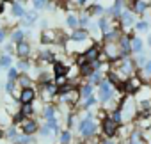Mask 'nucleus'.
<instances>
[{
  "mask_svg": "<svg viewBox=\"0 0 151 144\" xmlns=\"http://www.w3.org/2000/svg\"><path fill=\"white\" fill-rule=\"evenodd\" d=\"M78 130H80V133H82L84 137H91V135L96 132V125H94V121L91 119V116H87V117L80 123Z\"/></svg>",
  "mask_w": 151,
  "mask_h": 144,
  "instance_id": "obj_1",
  "label": "nucleus"
},
{
  "mask_svg": "<svg viewBox=\"0 0 151 144\" xmlns=\"http://www.w3.org/2000/svg\"><path fill=\"white\" fill-rule=\"evenodd\" d=\"M119 112H121V117L123 119H132L133 114H135V103L132 100H124L123 102V109Z\"/></svg>",
  "mask_w": 151,
  "mask_h": 144,
  "instance_id": "obj_2",
  "label": "nucleus"
},
{
  "mask_svg": "<svg viewBox=\"0 0 151 144\" xmlns=\"http://www.w3.org/2000/svg\"><path fill=\"white\" fill-rule=\"evenodd\" d=\"M18 98H20V103H22V105H25V103H32V100L36 98V91H34L32 87H23Z\"/></svg>",
  "mask_w": 151,
  "mask_h": 144,
  "instance_id": "obj_3",
  "label": "nucleus"
},
{
  "mask_svg": "<svg viewBox=\"0 0 151 144\" xmlns=\"http://www.w3.org/2000/svg\"><path fill=\"white\" fill-rule=\"evenodd\" d=\"M37 132V123L34 119H25L22 121V133L23 135H32Z\"/></svg>",
  "mask_w": 151,
  "mask_h": 144,
  "instance_id": "obj_4",
  "label": "nucleus"
},
{
  "mask_svg": "<svg viewBox=\"0 0 151 144\" xmlns=\"http://www.w3.org/2000/svg\"><path fill=\"white\" fill-rule=\"evenodd\" d=\"M121 87H123V91L135 93V91H139V89L142 87V84H140V78H137V77H130V80H128L124 86H121Z\"/></svg>",
  "mask_w": 151,
  "mask_h": 144,
  "instance_id": "obj_5",
  "label": "nucleus"
},
{
  "mask_svg": "<svg viewBox=\"0 0 151 144\" xmlns=\"http://www.w3.org/2000/svg\"><path fill=\"white\" fill-rule=\"evenodd\" d=\"M112 98V87L109 82H101L100 84V100L101 102H109Z\"/></svg>",
  "mask_w": 151,
  "mask_h": 144,
  "instance_id": "obj_6",
  "label": "nucleus"
},
{
  "mask_svg": "<svg viewBox=\"0 0 151 144\" xmlns=\"http://www.w3.org/2000/svg\"><path fill=\"white\" fill-rule=\"evenodd\" d=\"M116 130H117V125L110 117H105L103 119V133L107 137H112V135H116Z\"/></svg>",
  "mask_w": 151,
  "mask_h": 144,
  "instance_id": "obj_7",
  "label": "nucleus"
},
{
  "mask_svg": "<svg viewBox=\"0 0 151 144\" xmlns=\"http://www.w3.org/2000/svg\"><path fill=\"white\" fill-rule=\"evenodd\" d=\"M16 52H18V55H20V57H27V55L30 53V45H29V43H25V41H20V43H18V46H16Z\"/></svg>",
  "mask_w": 151,
  "mask_h": 144,
  "instance_id": "obj_8",
  "label": "nucleus"
},
{
  "mask_svg": "<svg viewBox=\"0 0 151 144\" xmlns=\"http://www.w3.org/2000/svg\"><path fill=\"white\" fill-rule=\"evenodd\" d=\"M78 96H80V93H78V91L71 89V91H68V93H64V94H62V102H69V103H75Z\"/></svg>",
  "mask_w": 151,
  "mask_h": 144,
  "instance_id": "obj_9",
  "label": "nucleus"
},
{
  "mask_svg": "<svg viewBox=\"0 0 151 144\" xmlns=\"http://www.w3.org/2000/svg\"><path fill=\"white\" fill-rule=\"evenodd\" d=\"M98 55H100V50H98V46H91L86 53H84V57L87 59V62H93V60H96L98 59Z\"/></svg>",
  "mask_w": 151,
  "mask_h": 144,
  "instance_id": "obj_10",
  "label": "nucleus"
},
{
  "mask_svg": "<svg viewBox=\"0 0 151 144\" xmlns=\"http://www.w3.org/2000/svg\"><path fill=\"white\" fill-rule=\"evenodd\" d=\"M105 52H107V55H109L110 59H114V57H117V55L121 53V50L117 48V45H112V43H109V45L105 46Z\"/></svg>",
  "mask_w": 151,
  "mask_h": 144,
  "instance_id": "obj_11",
  "label": "nucleus"
},
{
  "mask_svg": "<svg viewBox=\"0 0 151 144\" xmlns=\"http://www.w3.org/2000/svg\"><path fill=\"white\" fill-rule=\"evenodd\" d=\"M130 144H146L144 135H142L140 132H133V133L130 135Z\"/></svg>",
  "mask_w": 151,
  "mask_h": 144,
  "instance_id": "obj_12",
  "label": "nucleus"
},
{
  "mask_svg": "<svg viewBox=\"0 0 151 144\" xmlns=\"http://www.w3.org/2000/svg\"><path fill=\"white\" fill-rule=\"evenodd\" d=\"M53 41H57V32L55 30L43 32V43H53Z\"/></svg>",
  "mask_w": 151,
  "mask_h": 144,
  "instance_id": "obj_13",
  "label": "nucleus"
},
{
  "mask_svg": "<svg viewBox=\"0 0 151 144\" xmlns=\"http://www.w3.org/2000/svg\"><path fill=\"white\" fill-rule=\"evenodd\" d=\"M121 18H123V23H124L126 27H128V25H133V22H135V20H133V14H132L130 11H124Z\"/></svg>",
  "mask_w": 151,
  "mask_h": 144,
  "instance_id": "obj_14",
  "label": "nucleus"
},
{
  "mask_svg": "<svg viewBox=\"0 0 151 144\" xmlns=\"http://www.w3.org/2000/svg\"><path fill=\"white\" fill-rule=\"evenodd\" d=\"M142 77L147 78V80H151V60H147V62L142 66Z\"/></svg>",
  "mask_w": 151,
  "mask_h": 144,
  "instance_id": "obj_15",
  "label": "nucleus"
},
{
  "mask_svg": "<svg viewBox=\"0 0 151 144\" xmlns=\"http://www.w3.org/2000/svg\"><path fill=\"white\" fill-rule=\"evenodd\" d=\"M55 75L57 77H66V73H68V68L66 66H62V64H55Z\"/></svg>",
  "mask_w": 151,
  "mask_h": 144,
  "instance_id": "obj_16",
  "label": "nucleus"
},
{
  "mask_svg": "<svg viewBox=\"0 0 151 144\" xmlns=\"http://www.w3.org/2000/svg\"><path fill=\"white\" fill-rule=\"evenodd\" d=\"M71 37H73L75 41H84V39L87 37V32H86V30H75Z\"/></svg>",
  "mask_w": 151,
  "mask_h": 144,
  "instance_id": "obj_17",
  "label": "nucleus"
},
{
  "mask_svg": "<svg viewBox=\"0 0 151 144\" xmlns=\"http://www.w3.org/2000/svg\"><path fill=\"white\" fill-rule=\"evenodd\" d=\"M142 89H144V91H140V89H139V91H140V93H139V98H140V100L149 102V98H151V91H149V87H142Z\"/></svg>",
  "mask_w": 151,
  "mask_h": 144,
  "instance_id": "obj_18",
  "label": "nucleus"
},
{
  "mask_svg": "<svg viewBox=\"0 0 151 144\" xmlns=\"http://www.w3.org/2000/svg\"><path fill=\"white\" fill-rule=\"evenodd\" d=\"M32 112H34V109H32V105H30V103H25V105H22V112H20V114H22L23 117H25V116H30Z\"/></svg>",
  "mask_w": 151,
  "mask_h": 144,
  "instance_id": "obj_19",
  "label": "nucleus"
},
{
  "mask_svg": "<svg viewBox=\"0 0 151 144\" xmlns=\"http://www.w3.org/2000/svg\"><path fill=\"white\" fill-rule=\"evenodd\" d=\"M132 50H133V52H140V50H142V41H140L139 37H135V39L132 41Z\"/></svg>",
  "mask_w": 151,
  "mask_h": 144,
  "instance_id": "obj_20",
  "label": "nucleus"
},
{
  "mask_svg": "<svg viewBox=\"0 0 151 144\" xmlns=\"http://www.w3.org/2000/svg\"><path fill=\"white\" fill-rule=\"evenodd\" d=\"M11 62H13L11 55H2V59H0V66H4V68H9Z\"/></svg>",
  "mask_w": 151,
  "mask_h": 144,
  "instance_id": "obj_21",
  "label": "nucleus"
},
{
  "mask_svg": "<svg viewBox=\"0 0 151 144\" xmlns=\"http://www.w3.org/2000/svg\"><path fill=\"white\" fill-rule=\"evenodd\" d=\"M13 14H14V16H23L25 11H23V7H22L20 4H14V7H13Z\"/></svg>",
  "mask_w": 151,
  "mask_h": 144,
  "instance_id": "obj_22",
  "label": "nucleus"
},
{
  "mask_svg": "<svg viewBox=\"0 0 151 144\" xmlns=\"http://www.w3.org/2000/svg\"><path fill=\"white\" fill-rule=\"evenodd\" d=\"M146 7H147V6L142 2V0H137V2H135V11H137V13H144Z\"/></svg>",
  "mask_w": 151,
  "mask_h": 144,
  "instance_id": "obj_23",
  "label": "nucleus"
},
{
  "mask_svg": "<svg viewBox=\"0 0 151 144\" xmlns=\"http://www.w3.org/2000/svg\"><path fill=\"white\" fill-rule=\"evenodd\" d=\"M91 93H93V87H91V86H84V87H82V91H80V94H82L84 98H89V96H91Z\"/></svg>",
  "mask_w": 151,
  "mask_h": 144,
  "instance_id": "obj_24",
  "label": "nucleus"
},
{
  "mask_svg": "<svg viewBox=\"0 0 151 144\" xmlns=\"http://www.w3.org/2000/svg\"><path fill=\"white\" fill-rule=\"evenodd\" d=\"M121 50H123V52H128V50H130V41H128V37H123V39H121Z\"/></svg>",
  "mask_w": 151,
  "mask_h": 144,
  "instance_id": "obj_25",
  "label": "nucleus"
},
{
  "mask_svg": "<svg viewBox=\"0 0 151 144\" xmlns=\"http://www.w3.org/2000/svg\"><path fill=\"white\" fill-rule=\"evenodd\" d=\"M110 119H112V121H114L116 125H117V123H121V119H123V117H121V112H119V110H116V112H112V116H110Z\"/></svg>",
  "mask_w": 151,
  "mask_h": 144,
  "instance_id": "obj_26",
  "label": "nucleus"
},
{
  "mask_svg": "<svg viewBox=\"0 0 151 144\" xmlns=\"http://www.w3.org/2000/svg\"><path fill=\"white\" fill-rule=\"evenodd\" d=\"M68 25H69V27H77V25H78L77 16H73V14H71V16H68Z\"/></svg>",
  "mask_w": 151,
  "mask_h": 144,
  "instance_id": "obj_27",
  "label": "nucleus"
},
{
  "mask_svg": "<svg viewBox=\"0 0 151 144\" xmlns=\"http://www.w3.org/2000/svg\"><path fill=\"white\" fill-rule=\"evenodd\" d=\"M69 139H71L69 132H62V135H60V144H68V142H69Z\"/></svg>",
  "mask_w": 151,
  "mask_h": 144,
  "instance_id": "obj_28",
  "label": "nucleus"
},
{
  "mask_svg": "<svg viewBox=\"0 0 151 144\" xmlns=\"http://www.w3.org/2000/svg\"><path fill=\"white\" fill-rule=\"evenodd\" d=\"M7 77H9V80H16V78H18V71L11 68V69L7 71Z\"/></svg>",
  "mask_w": 151,
  "mask_h": 144,
  "instance_id": "obj_29",
  "label": "nucleus"
},
{
  "mask_svg": "<svg viewBox=\"0 0 151 144\" xmlns=\"http://www.w3.org/2000/svg\"><path fill=\"white\" fill-rule=\"evenodd\" d=\"M18 80H20V84H22L23 87H30V86H29V84H30V78H29V77H23V75H22Z\"/></svg>",
  "mask_w": 151,
  "mask_h": 144,
  "instance_id": "obj_30",
  "label": "nucleus"
},
{
  "mask_svg": "<svg viewBox=\"0 0 151 144\" xmlns=\"http://www.w3.org/2000/svg\"><path fill=\"white\" fill-rule=\"evenodd\" d=\"M45 117H46V121L53 117V109H52V107H46V109H45Z\"/></svg>",
  "mask_w": 151,
  "mask_h": 144,
  "instance_id": "obj_31",
  "label": "nucleus"
},
{
  "mask_svg": "<svg viewBox=\"0 0 151 144\" xmlns=\"http://www.w3.org/2000/svg\"><path fill=\"white\" fill-rule=\"evenodd\" d=\"M22 37H23V32H22V30H16V32L13 34V41H18V43H20Z\"/></svg>",
  "mask_w": 151,
  "mask_h": 144,
  "instance_id": "obj_32",
  "label": "nucleus"
},
{
  "mask_svg": "<svg viewBox=\"0 0 151 144\" xmlns=\"http://www.w3.org/2000/svg\"><path fill=\"white\" fill-rule=\"evenodd\" d=\"M34 20H36V14H34V13H29V14H25V22H27V23H32Z\"/></svg>",
  "mask_w": 151,
  "mask_h": 144,
  "instance_id": "obj_33",
  "label": "nucleus"
},
{
  "mask_svg": "<svg viewBox=\"0 0 151 144\" xmlns=\"http://www.w3.org/2000/svg\"><path fill=\"white\" fill-rule=\"evenodd\" d=\"M16 135H18V133H16V130H14V128H9V130H7V137H9V139H13V140H14V139H16Z\"/></svg>",
  "mask_w": 151,
  "mask_h": 144,
  "instance_id": "obj_34",
  "label": "nucleus"
},
{
  "mask_svg": "<svg viewBox=\"0 0 151 144\" xmlns=\"http://www.w3.org/2000/svg\"><path fill=\"white\" fill-rule=\"evenodd\" d=\"M94 103H96V100H94V98H93V96H89V98H87V100H86V103H84V105H86V107H93V105H94Z\"/></svg>",
  "mask_w": 151,
  "mask_h": 144,
  "instance_id": "obj_35",
  "label": "nucleus"
},
{
  "mask_svg": "<svg viewBox=\"0 0 151 144\" xmlns=\"http://www.w3.org/2000/svg\"><path fill=\"white\" fill-rule=\"evenodd\" d=\"M91 82H100V73H98V71L91 73Z\"/></svg>",
  "mask_w": 151,
  "mask_h": 144,
  "instance_id": "obj_36",
  "label": "nucleus"
},
{
  "mask_svg": "<svg viewBox=\"0 0 151 144\" xmlns=\"http://www.w3.org/2000/svg\"><path fill=\"white\" fill-rule=\"evenodd\" d=\"M45 4H46V0H34V6H36L37 9H41Z\"/></svg>",
  "mask_w": 151,
  "mask_h": 144,
  "instance_id": "obj_37",
  "label": "nucleus"
},
{
  "mask_svg": "<svg viewBox=\"0 0 151 144\" xmlns=\"http://www.w3.org/2000/svg\"><path fill=\"white\" fill-rule=\"evenodd\" d=\"M137 29H139V30H146V29H147V23H146V22H140V23L137 25Z\"/></svg>",
  "mask_w": 151,
  "mask_h": 144,
  "instance_id": "obj_38",
  "label": "nucleus"
},
{
  "mask_svg": "<svg viewBox=\"0 0 151 144\" xmlns=\"http://www.w3.org/2000/svg\"><path fill=\"white\" fill-rule=\"evenodd\" d=\"M50 130H52V128H50V126L46 125V126H45V128L41 130V135H50Z\"/></svg>",
  "mask_w": 151,
  "mask_h": 144,
  "instance_id": "obj_39",
  "label": "nucleus"
},
{
  "mask_svg": "<svg viewBox=\"0 0 151 144\" xmlns=\"http://www.w3.org/2000/svg\"><path fill=\"white\" fill-rule=\"evenodd\" d=\"M64 82H66V77H57V84L59 86H64Z\"/></svg>",
  "mask_w": 151,
  "mask_h": 144,
  "instance_id": "obj_40",
  "label": "nucleus"
},
{
  "mask_svg": "<svg viewBox=\"0 0 151 144\" xmlns=\"http://www.w3.org/2000/svg\"><path fill=\"white\" fill-rule=\"evenodd\" d=\"M27 68H29L27 60H22V62H20V69H27Z\"/></svg>",
  "mask_w": 151,
  "mask_h": 144,
  "instance_id": "obj_41",
  "label": "nucleus"
},
{
  "mask_svg": "<svg viewBox=\"0 0 151 144\" xmlns=\"http://www.w3.org/2000/svg\"><path fill=\"white\" fill-rule=\"evenodd\" d=\"M22 117H23L22 114H16V116L13 117V121H14V123H20V121H22Z\"/></svg>",
  "mask_w": 151,
  "mask_h": 144,
  "instance_id": "obj_42",
  "label": "nucleus"
},
{
  "mask_svg": "<svg viewBox=\"0 0 151 144\" xmlns=\"http://www.w3.org/2000/svg\"><path fill=\"white\" fill-rule=\"evenodd\" d=\"M87 22H89V18H87V16H82V20H80V23H82V25H86Z\"/></svg>",
  "mask_w": 151,
  "mask_h": 144,
  "instance_id": "obj_43",
  "label": "nucleus"
},
{
  "mask_svg": "<svg viewBox=\"0 0 151 144\" xmlns=\"http://www.w3.org/2000/svg\"><path fill=\"white\" fill-rule=\"evenodd\" d=\"M4 37H6V32H4V30H0V41H4Z\"/></svg>",
  "mask_w": 151,
  "mask_h": 144,
  "instance_id": "obj_44",
  "label": "nucleus"
},
{
  "mask_svg": "<svg viewBox=\"0 0 151 144\" xmlns=\"http://www.w3.org/2000/svg\"><path fill=\"white\" fill-rule=\"evenodd\" d=\"M2 11H4V4H2V2H0V13H2Z\"/></svg>",
  "mask_w": 151,
  "mask_h": 144,
  "instance_id": "obj_45",
  "label": "nucleus"
},
{
  "mask_svg": "<svg viewBox=\"0 0 151 144\" xmlns=\"http://www.w3.org/2000/svg\"><path fill=\"white\" fill-rule=\"evenodd\" d=\"M84 2H86V0H78V4H84Z\"/></svg>",
  "mask_w": 151,
  "mask_h": 144,
  "instance_id": "obj_46",
  "label": "nucleus"
},
{
  "mask_svg": "<svg viewBox=\"0 0 151 144\" xmlns=\"http://www.w3.org/2000/svg\"><path fill=\"white\" fill-rule=\"evenodd\" d=\"M2 135H4V133H2V130H0V139H2Z\"/></svg>",
  "mask_w": 151,
  "mask_h": 144,
  "instance_id": "obj_47",
  "label": "nucleus"
},
{
  "mask_svg": "<svg viewBox=\"0 0 151 144\" xmlns=\"http://www.w3.org/2000/svg\"><path fill=\"white\" fill-rule=\"evenodd\" d=\"M149 46H151V36H149Z\"/></svg>",
  "mask_w": 151,
  "mask_h": 144,
  "instance_id": "obj_48",
  "label": "nucleus"
}]
</instances>
